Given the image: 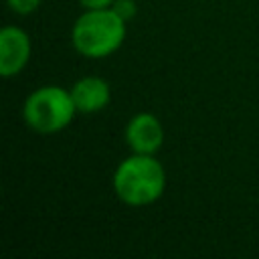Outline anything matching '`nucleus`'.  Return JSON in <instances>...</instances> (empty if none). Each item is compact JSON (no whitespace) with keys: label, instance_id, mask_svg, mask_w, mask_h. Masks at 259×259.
Here are the masks:
<instances>
[{"label":"nucleus","instance_id":"1","mask_svg":"<svg viewBox=\"0 0 259 259\" xmlns=\"http://www.w3.org/2000/svg\"><path fill=\"white\" fill-rule=\"evenodd\" d=\"M166 188V170L152 154H132L113 172L115 196L127 206H148Z\"/></svg>","mask_w":259,"mask_h":259},{"label":"nucleus","instance_id":"2","mask_svg":"<svg viewBox=\"0 0 259 259\" xmlns=\"http://www.w3.org/2000/svg\"><path fill=\"white\" fill-rule=\"evenodd\" d=\"M127 22L109 8H85L71 30L73 47L87 59H103L113 55L125 40Z\"/></svg>","mask_w":259,"mask_h":259},{"label":"nucleus","instance_id":"3","mask_svg":"<svg viewBox=\"0 0 259 259\" xmlns=\"http://www.w3.org/2000/svg\"><path fill=\"white\" fill-rule=\"evenodd\" d=\"M77 105L73 101L71 89L61 85H42L34 89L22 105L24 123L42 136L63 132L75 117Z\"/></svg>","mask_w":259,"mask_h":259},{"label":"nucleus","instance_id":"4","mask_svg":"<svg viewBox=\"0 0 259 259\" xmlns=\"http://www.w3.org/2000/svg\"><path fill=\"white\" fill-rule=\"evenodd\" d=\"M125 144L134 154H156L164 144L162 121L148 111L136 113L125 125Z\"/></svg>","mask_w":259,"mask_h":259},{"label":"nucleus","instance_id":"5","mask_svg":"<svg viewBox=\"0 0 259 259\" xmlns=\"http://www.w3.org/2000/svg\"><path fill=\"white\" fill-rule=\"evenodd\" d=\"M30 36L20 26H4L0 30V75H18L30 59Z\"/></svg>","mask_w":259,"mask_h":259},{"label":"nucleus","instance_id":"6","mask_svg":"<svg viewBox=\"0 0 259 259\" xmlns=\"http://www.w3.org/2000/svg\"><path fill=\"white\" fill-rule=\"evenodd\" d=\"M73 101L77 105V111L81 113H95L109 105L111 101V87L103 77L87 75L81 77L71 87Z\"/></svg>","mask_w":259,"mask_h":259},{"label":"nucleus","instance_id":"7","mask_svg":"<svg viewBox=\"0 0 259 259\" xmlns=\"http://www.w3.org/2000/svg\"><path fill=\"white\" fill-rule=\"evenodd\" d=\"M111 8H113L125 22H130V20L136 16V12H138L136 0H115V2L111 4Z\"/></svg>","mask_w":259,"mask_h":259},{"label":"nucleus","instance_id":"8","mask_svg":"<svg viewBox=\"0 0 259 259\" xmlns=\"http://www.w3.org/2000/svg\"><path fill=\"white\" fill-rule=\"evenodd\" d=\"M40 2H42V0H6L8 8H10L12 12H16V14H22V16L34 12V10L40 6Z\"/></svg>","mask_w":259,"mask_h":259},{"label":"nucleus","instance_id":"9","mask_svg":"<svg viewBox=\"0 0 259 259\" xmlns=\"http://www.w3.org/2000/svg\"><path fill=\"white\" fill-rule=\"evenodd\" d=\"M115 0H79L83 8H109Z\"/></svg>","mask_w":259,"mask_h":259}]
</instances>
